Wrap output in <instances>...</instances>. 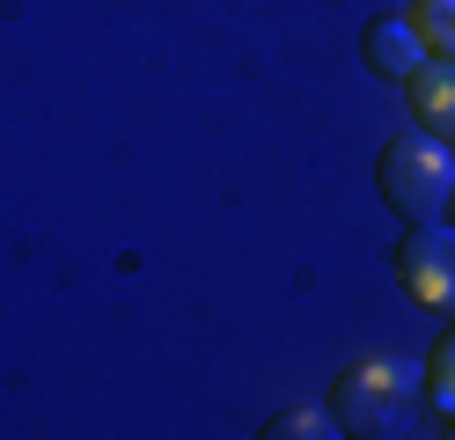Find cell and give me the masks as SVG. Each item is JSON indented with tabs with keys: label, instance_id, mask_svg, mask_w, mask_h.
<instances>
[{
	"label": "cell",
	"instance_id": "5",
	"mask_svg": "<svg viewBox=\"0 0 455 440\" xmlns=\"http://www.w3.org/2000/svg\"><path fill=\"white\" fill-rule=\"evenodd\" d=\"M404 96H411V117H419V125L455 147V59H426V67L404 81Z\"/></svg>",
	"mask_w": 455,
	"mask_h": 440
},
{
	"label": "cell",
	"instance_id": "1",
	"mask_svg": "<svg viewBox=\"0 0 455 440\" xmlns=\"http://www.w3.org/2000/svg\"><path fill=\"white\" fill-rule=\"evenodd\" d=\"M375 184L389 198V213L404 220H441L448 213V191H455V147L434 140V132H396L375 162Z\"/></svg>",
	"mask_w": 455,
	"mask_h": 440
},
{
	"label": "cell",
	"instance_id": "8",
	"mask_svg": "<svg viewBox=\"0 0 455 440\" xmlns=\"http://www.w3.org/2000/svg\"><path fill=\"white\" fill-rule=\"evenodd\" d=\"M265 433H272V440H323V433H338V426H323L316 411H279Z\"/></svg>",
	"mask_w": 455,
	"mask_h": 440
},
{
	"label": "cell",
	"instance_id": "7",
	"mask_svg": "<svg viewBox=\"0 0 455 440\" xmlns=\"http://www.w3.org/2000/svg\"><path fill=\"white\" fill-rule=\"evenodd\" d=\"M411 29L426 37V52L455 59V0H419V8H411Z\"/></svg>",
	"mask_w": 455,
	"mask_h": 440
},
{
	"label": "cell",
	"instance_id": "6",
	"mask_svg": "<svg viewBox=\"0 0 455 440\" xmlns=\"http://www.w3.org/2000/svg\"><path fill=\"white\" fill-rule=\"evenodd\" d=\"M426 404L441 411V419H455V323L441 331V345H434V360H426Z\"/></svg>",
	"mask_w": 455,
	"mask_h": 440
},
{
	"label": "cell",
	"instance_id": "3",
	"mask_svg": "<svg viewBox=\"0 0 455 440\" xmlns=\"http://www.w3.org/2000/svg\"><path fill=\"white\" fill-rule=\"evenodd\" d=\"M396 286H404L419 308L455 316V228L411 220V235L396 243Z\"/></svg>",
	"mask_w": 455,
	"mask_h": 440
},
{
	"label": "cell",
	"instance_id": "4",
	"mask_svg": "<svg viewBox=\"0 0 455 440\" xmlns=\"http://www.w3.org/2000/svg\"><path fill=\"white\" fill-rule=\"evenodd\" d=\"M360 59H367V74H382V81L404 88L426 67V37L411 29V15H375V22H367V37H360Z\"/></svg>",
	"mask_w": 455,
	"mask_h": 440
},
{
	"label": "cell",
	"instance_id": "9",
	"mask_svg": "<svg viewBox=\"0 0 455 440\" xmlns=\"http://www.w3.org/2000/svg\"><path fill=\"white\" fill-rule=\"evenodd\" d=\"M448 213H455V191H448Z\"/></svg>",
	"mask_w": 455,
	"mask_h": 440
},
{
	"label": "cell",
	"instance_id": "2",
	"mask_svg": "<svg viewBox=\"0 0 455 440\" xmlns=\"http://www.w3.org/2000/svg\"><path fill=\"white\" fill-rule=\"evenodd\" d=\"M419 404V367L411 360H389V352H375V360L346 367V381H338V426L346 433H404Z\"/></svg>",
	"mask_w": 455,
	"mask_h": 440
}]
</instances>
